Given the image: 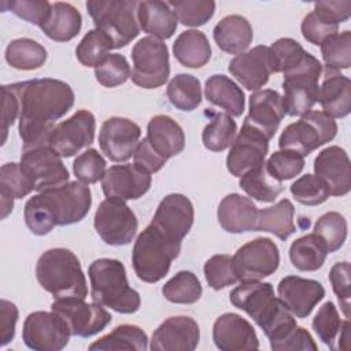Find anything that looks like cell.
Returning a JSON list of instances; mask_svg holds the SVG:
<instances>
[{
  "label": "cell",
  "mask_w": 351,
  "mask_h": 351,
  "mask_svg": "<svg viewBox=\"0 0 351 351\" xmlns=\"http://www.w3.org/2000/svg\"><path fill=\"white\" fill-rule=\"evenodd\" d=\"M19 100V136L23 151L48 145L56 119L74 104L71 86L60 80L41 78L10 85Z\"/></svg>",
  "instance_id": "1"
},
{
  "label": "cell",
  "mask_w": 351,
  "mask_h": 351,
  "mask_svg": "<svg viewBox=\"0 0 351 351\" xmlns=\"http://www.w3.org/2000/svg\"><path fill=\"white\" fill-rule=\"evenodd\" d=\"M230 303L247 313L263 330L270 347L284 340L296 326L293 314L274 295L270 282L245 281L230 292Z\"/></svg>",
  "instance_id": "2"
},
{
  "label": "cell",
  "mask_w": 351,
  "mask_h": 351,
  "mask_svg": "<svg viewBox=\"0 0 351 351\" xmlns=\"http://www.w3.org/2000/svg\"><path fill=\"white\" fill-rule=\"evenodd\" d=\"M90 298L95 303L121 314H132L140 308L141 299L126 277V269L118 259L100 258L88 267Z\"/></svg>",
  "instance_id": "3"
},
{
  "label": "cell",
  "mask_w": 351,
  "mask_h": 351,
  "mask_svg": "<svg viewBox=\"0 0 351 351\" xmlns=\"http://www.w3.org/2000/svg\"><path fill=\"white\" fill-rule=\"evenodd\" d=\"M36 277L41 288L62 298H82L88 295L86 278L74 252L67 248H51L36 263Z\"/></svg>",
  "instance_id": "4"
},
{
  "label": "cell",
  "mask_w": 351,
  "mask_h": 351,
  "mask_svg": "<svg viewBox=\"0 0 351 351\" xmlns=\"http://www.w3.org/2000/svg\"><path fill=\"white\" fill-rule=\"evenodd\" d=\"M180 251L181 244L169 241L149 223L133 245L132 263L136 276L144 282H158L169 273Z\"/></svg>",
  "instance_id": "5"
},
{
  "label": "cell",
  "mask_w": 351,
  "mask_h": 351,
  "mask_svg": "<svg viewBox=\"0 0 351 351\" xmlns=\"http://www.w3.org/2000/svg\"><path fill=\"white\" fill-rule=\"evenodd\" d=\"M136 0H89L86 10L97 30L107 34L114 48L128 45L140 33Z\"/></svg>",
  "instance_id": "6"
},
{
  "label": "cell",
  "mask_w": 351,
  "mask_h": 351,
  "mask_svg": "<svg viewBox=\"0 0 351 351\" xmlns=\"http://www.w3.org/2000/svg\"><path fill=\"white\" fill-rule=\"evenodd\" d=\"M282 74V101L285 114L302 117L311 111L313 106L318 101V81L322 74L321 62L307 52L296 67Z\"/></svg>",
  "instance_id": "7"
},
{
  "label": "cell",
  "mask_w": 351,
  "mask_h": 351,
  "mask_svg": "<svg viewBox=\"0 0 351 351\" xmlns=\"http://www.w3.org/2000/svg\"><path fill=\"white\" fill-rule=\"evenodd\" d=\"M337 133L336 121L324 111H308L298 122L289 123L278 138L281 149L298 152L303 158L332 141Z\"/></svg>",
  "instance_id": "8"
},
{
  "label": "cell",
  "mask_w": 351,
  "mask_h": 351,
  "mask_svg": "<svg viewBox=\"0 0 351 351\" xmlns=\"http://www.w3.org/2000/svg\"><path fill=\"white\" fill-rule=\"evenodd\" d=\"M133 69L130 78L134 85L154 89L165 85L170 75L167 45L155 37L140 38L132 49Z\"/></svg>",
  "instance_id": "9"
},
{
  "label": "cell",
  "mask_w": 351,
  "mask_h": 351,
  "mask_svg": "<svg viewBox=\"0 0 351 351\" xmlns=\"http://www.w3.org/2000/svg\"><path fill=\"white\" fill-rule=\"evenodd\" d=\"M93 225L106 244L126 245L134 239L138 222L125 200L107 197L99 204Z\"/></svg>",
  "instance_id": "10"
},
{
  "label": "cell",
  "mask_w": 351,
  "mask_h": 351,
  "mask_svg": "<svg viewBox=\"0 0 351 351\" xmlns=\"http://www.w3.org/2000/svg\"><path fill=\"white\" fill-rule=\"evenodd\" d=\"M233 258V267L237 280L261 281L273 274L280 265L277 244L269 237H256L241 245Z\"/></svg>",
  "instance_id": "11"
},
{
  "label": "cell",
  "mask_w": 351,
  "mask_h": 351,
  "mask_svg": "<svg viewBox=\"0 0 351 351\" xmlns=\"http://www.w3.org/2000/svg\"><path fill=\"white\" fill-rule=\"evenodd\" d=\"M47 203L56 226L73 225L82 221L89 213L92 193L86 184L71 181L58 188L40 192Z\"/></svg>",
  "instance_id": "12"
},
{
  "label": "cell",
  "mask_w": 351,
  "mask_h": 351,
  "mask_svg": "<svg viewBox=\"0 0 351 351\" xmlns=\"http://www.w3.org/2000/svg\"><path fill=\"white\" fill-rule=\"evenodd\" d=\"M64 319L55 311H34L23 322L22 340L30 350L60 351L70 340Z\"/></svg>",
  "instance_id": "13"
},
{
  "label": "cell",
  "mask_w": 351,
  "mask_h": 351,
  "mask_svg": "<svg viewBox=\"0 0 351 351\" xmlns=\"http://www.w3.org/2000/svg\"><path fill=\"white\" fill-rule=\"evenodd\" d=\"M69 326L71 336L90 337L101 332L112 319L111 314L97 303H86L82 298H62L51 304Z\"/></svg>",
  "instance_id": "14"
},
{
  "label": "cell",
  "mask_w": 351,
  "mask_h": 351,
  "mask_svg": "<svg viewBox=\"0 0 351 351\" xmlns=\"http://www.w3.org/2000/svg\"><path fill=\"white\" fill-rule=\"evenodd\" d=\"M21 166L32 178L37 192L58 188L69 182V170L62 156L49 145L23 151Z\"/></svg>",
  "instance_id": "15"
},
{
  "label": "cell",
  "mask_w": 351,
  "mask_h": 351,
  "mask_svg": "<svg viewBox=\"0 0 351 351\" xmlns=\"http://www.w3.org/2000/svg\"><path fill=\"white\" fill-rule=\"evenodd\" d=\"M96 121L90 111L78 110L66 121L58 123L49 138L48 145L62 158H70L95 140Z\"/></svg>",
  "instance_id": "16"
},
{
  "label": "cell",
  "mask_w": 351,
  "mask_h": 351,
  "mask_svg": "<svg viewBox=\"0 0 351 351\" xmlns=\"http://www.w3.org/2000/svg\"><path fill=\"white\" fill-rule=\"evenodd\" d=\"M195 211L192 202L181 193L165 196L151 221V225L169 241L181 244L193 225Z\"/></svg>",
  "instance_id": "17"
},
{
  "label": "cell",
  "mask_w": 351,
  "mask_h": 351,
  "mask_svg": "<svg viewBox=\"0 0 351 351\" xmlns=\"http://www.w3.org/2000/svg\"><path fill=\"white\" fill-rule=\"evenodd\" d=\"M267 151V137L256 128L244 122L239 136L230 145L226 167L232 176L241 177L245 171L265 163Z\"/></svg>",
  "instance_id": "18"
},
{
  "label": "cell",
  "mask_w": 351,
  "mask_h": 351,
  "mask_svg": "<svg viewBox=\"0 0 351 351\" xmlns=\"http://www.w3.org/2000/svg\"><path fill=\"white\" fill-rule=\"evenodd\" d=\"M230 74L247 90H259L270 75L277 73V64L270 47L258 45L233 58L229 63Z\"/></svg>",
  "instance_id": "19"
},
{
  "label": "cell",
  "mask_w": 351,
  "mask_h": 351,
  "mask_svg": "<svg viewBox=\"0 0 351 351\" xmlns=\"http://www.w3.org/2000/svg\"><path fill=\"white\" fill-rule=\"evenodd\" d=\"M141 129L128 118L111 117L103 122L99 133L101 152L112 162H125L133 156Z\"/></svg>",
  "instance_id": "20"
},
{
  "label": "cell",
  "mask_w": 351,
  "mask_h": 351,
  "mask_svg": "<svg viewBox=\"0 0 351 351\" xmlns=\"http://www.w3.org/2000/svg\"><path fill=\"white\" fill-rule=\"evenodd\" d=\"M151 174L134 165H114L106 170L101 178V189L106 197L136 200L151 188Z\"/></svg>",
  "instance_id": "21"
},
{
  "label": "cell",
  "mask_w": 351,
  "mask_h": 351,
  "mask_svg": "<svg viewBox=\"0 0 351 351\" xmlns=\"http://www.w3.org/2000/svg\"><path fill=\"white\" fill-rule=\"evenodd\" d=\"M200 340L197 322L188 315L170 317L152 333L151 350L158 351H192Z\"/></svg>",
  "instance_id": "22"
},
{
  "label": "cell",
  "mask_w": 351,
  "mask_h": 351,
  "mask_svg": "<svg viewBox=\"0 0 351 351\" xmlns=\"http://www.w3.org/2000/svg\"><path fill=\"white\" fill-rule=\"evenodd\" d=\"M278 299L298 318H306L325 296L322 284L299 276L284 277L277 287Z\"/></svg>",
  "instance_id": "23"
},
{
  "label": "cell",
  "mask_w": 351,
  "mask_h": 351,
  "mask_svg": "<svg viewBox=\"0 0 351 351\" xmlns=\"http://www.w3.org/2000/svg\"><path fill=\"white\" fill-rule=\"evenodd\" d=\"M314 173L328 185L330 196H344L351 189L350 158L339 145L326 147L317 155Z\"/></svg>",
  "instance_id": "24"
},
{
  "label": "cell",
  "mask_w": 351,
  "mask_h": 351,
  "mask_svg": "<svg viewBox=\"0 0 351 351\" xmlns=\"http://www.w3.org/2000/svg\"><path fill=\"white\" fill-rule=\"evenodd\" d=\"M213 340L221 351H240L259 348L254 326L236 313L219 315L213 325Z\"/></svg>",
  "instance_id": "25"
},
{
  "label": "cell",
  "mask_w": 351,
  "mask_h": 351,
  "mask_svg": "<svg viewBox=\"0 0 351 351\" xmlns=\"http://www.w3.org/2000/svg\"><path fill=\"white\" fill-rule=\"evenodd\" d=\"M285 115L282 96L273 89L256 90L250 96V112L244 122L271 140Z\"/></svg>",
  "instance_id": "26"
},
{
  "label": "cell",
  "mask_w": 351,
  "mask_h": 351,
  "mask_svg": "<svg viewBox=\"0 0 351 351\" xmlns=\"http://www.w3.org/2000/svg\"><path fill=\"white\" fill-rule=\"evenodd\" d=\"M258 213L256 204L250 197L230 193L221 200L217 218L223 230L229 233H244L256 229Z\"/></svg>",
  "instance_id": "27"
},
{
  "label": "cell",
  "mask_w": 351,
  "mask_h": 351,
  "mask_svg": "<svg viewBox=\"0 0 351 351\" xmlns=\"http://www.w3.org/2000/svg\"><path fill=\"white\" fill-rule=\"evenodd\" d=\"M322 111L332 118H344L351 111V82L340 71L325 70L318 90Z\"/></svg>",
  "instance_id": "28"
},
{
  "label": "cell",
  "mask_w": 351,
  "mask_h": 351,
  "mask_svg": "<svg viewBox=\"0 0 351 351\" xmlns=\"http://www.w3.org/2000/svg\"><path fill=\"white\" fill-rule=\"evenodd\" d=\"M137 19L140 29L158 40L170 38L177 29V16L169 3L160 0L138 1Z\"/></svg>",
  "instance_id": "29"
},
{
  "label": "cell",
  "mask_w": 351,
  "mask_h": 351,
  "mask_svg": "<svg viewBox=\"0 0 351 351\" xmlns=\"http://www.w3.org/2000/svg\"><path fill=\"white\" fill-rule=\"evenodd\" d=\"M147 140L151 147L166 159L178 155L185 147L182 128L169 115H155L149 119Z\"/></svg>",
  "instance_id": "30"
},
{
  "label": "cell",
  "mask_w": 351,
  "mask_h": 351,
  "mask_svg": "<svg viewBox=\"0 0 351 351\" xmlns=\"http://www.w3.org/2000/svg\"><path fill=\"white\" fill-rule=\"evenodd\" d=\"M313 329L318 339L330 350H347L350 340V319L341 321L333 302H325L313 319Z\"/></svg>",
  "instance_id": "31"
},
{
  "label": "cell",
  "mask_w": 351,
  "mask_h": 351,
  "mask_svg": "<svg viewBox=\"0 0 351 351\" xmlns=\"http://www.w3.org/2000/svg\"><path fill=\"white\" fill-rule=\"evenodd\" d=\"M213 36L219 49L230 55H240L252 43L254 32L247 18L228 15L214 26Z\"/></svg>",
  "instance_id": "32"
},
{
  "label": "cell",
  "mask_w": 351,
  "mask_h": 351,
  "mask_svg": "<svg viewBox=\"0 0 351 351\" xmlns=\"http://www.w3.org/2000/svg\"><path fill=\"white\" fill-rule=\"evenodd\" d=\"M82 16L70 3H52L48 21L40 27L45 36L58 43L73 40L81 30Z\"/></svg>",
  "instance_id": "33"
},
{
  "label": "cell",
  "mask_w": 351,
  "mask_h": 351,
  "mask_svg": "<svg viewBox=\"0 0 351 351\" xmlns=\"http://www.w3.org/2000/svg\"><path fill=\"white\" fill-rule=\"evenodd\" d=\"M204 95L210 103L223 108L232 117H240L244 111V92L223 74H214L206 81Z\"/></svg>",
  "instance_id": "34"
},
{
  "label": "cell",
  "mask_w": 351,
  "mask_h": 351,
  "mask_svg": "<svg viewBox=\"0 0 351 351\" xmlns=\"http://www.w3.org/2000/svg\"><path fill=\"white\" fill-rule=\"evenodd\" d=\"M176 59L185 67H203L211 58V47L206 34L200 30L182 32L173 44Z\"/></svg>",
  "instance_id": "35"
},
{
  "label": "cell",
  "mask_w": 351,
  "mask_h": 351,
  "mask_svg": "<svg viewBox=\"0 0 351 351\" xmlns=\"http://www.w3.org/2000/svg\"><path fill=\"white\" fill-rule=\"evenodd\" d=\"M295 207L288 199H282L271 207L259 210L256 229L261 232H270L280 240H287L296 232L293 222Z\"/></svg>",
  "instance_id": "36"
},
{
  "label": "cell",
  "mask_w": 351,
  "mask_h": 351,
  "mask_svg": "<svg viewBox=\"0 0 351 351\" xmlns=\"http://www.w3.org/2000/svg\"><path fill=\"white\" fill-rule=\"evenodd\" d=\"M328 248L314 233L296 239L289 247V259L300 271H315L325 263Z\"/></svg>",
  "instance_id": "37"
},
{
  "label": "cell",
  "mask_w": 351,
  "mask_h": 351,
  "mask_svg": "<svg viewBox=\"0 0 351 351\" xmlns=\"http://www.w3.org/2000/svg\"><path fill=\"white\" fill-rule=\"evenodd\" d=\"M239 185L250 197L263 203L274 202L284 191L282 181H278L270 176L266 169V163L245 171L240 177Z\"/></svg>",
  "instance_id": "38"
},
{
  "label": "cell",
  "mask_w": 351,
  "mask_h": 351,
  "mask_svg": "<svg viewBox=\"0 0 351 351\" xmlns=\"http://www.w3.org/2000/svg\"><path fill=\"white\" fill-rule=\"evenodd\" d=\"M148 348L147 333L137 325L123 324L89 346L90 351L99 350H128L144 351Z\"/></svg>",
  "instance_id": "39"
},
{
  "label": "cell",
  "mask_w": 351,
  "mask_h": 351,
  "mask_svg": "<svg viewBox=\"0 0 351 351\" xmlns=\"http://www.w3.org/2000/svg\"><path fill=\"white\" fill-rule=\"evenodd\" d=\"M47 49L32 38L12 40L5 48L7 63L16 70H36L47 60Z\"/></svg>",
  "instance_id": "40"
},
{
  "label": "cell",
  "mask_w": 351,
  "mask_h": 351,
  "mask_svg": "<svg viewBox=\"0 0 351 351\" xmlns=\"http://www.w3.org/2000/svg\"><path fill=\"white\" fill-rule=\"evenodd\" d=\"M166 95L177 110L193 111L202 103L200 81L191 74H177L169 82Z\"/></svg>",
  "instance_id": "41"
},
{
  "label": "cell",
  "mask_w": 351,
  "mask_h": 351,
  "mask_svg": "<svg viewBox=\"0 0 351 351\" xmlns=\"http://www.w3.org/2000/svg\"><path fill=\"white\" fill-rule=\"evenodd\" d=\"M237 125L228 112H214L208 125L202 133L203 145L213 151L221 152L232 145L236 138Z\"/></svg>",
  "instance_id": "42"
},
{
  "label": "cell",
  "mask_w": 351,
  "mask_h": 351,
  "mask_svg": "<svg viewBox=\"0 0 351 351\" xmlns=\"http://www.w3.org/2000/svg\"><path fill=\"white\" fill-rule=\"evenodd\" d=\"M202 292L203 289L199 278L188 270L178 271L162 287L163 296L169 302L178 304L196 303L200 299Z\"/></svg>",
  "instance_id": "43"
},
{
  "label": "cell",
  "mask_w": 351,
  "mask_h": 351,
  "mask_svg": "<svg viewBox=\"0 0 351 351\" xmlns=\"http://www.w3.org/2000/svg\"><path fill=\"white\" fill-rule=\"evenodd\" d=\"M325 70L340 71L351 66V32L344 30L328 37L321 45Z\"/></svg>",
  "instance_id": "44"
},
{
  "label": "cell",
  "mask_w": 351,
  "mask_h": 351,
  "mask_svg": "<svg viewBox=\"0 0 351 351\" xmlns=\"http://www.w3.org/2000/svg\"><path fill=\"white\" fill-rule=\"evenodd\" d=\"M114 49L111 38L103 32L93 29L89 30L75 48V56L82 66L96 67L108 55V51Z\"/></svg>",
  "instance_id": "45"
},
{
  "label": "cell",
  "mask_w": 351,
  "mask_h": 351,
  "mask_svg": "<svg viewBox=\"0 0 351 351\" xmlns=\"http://www.w3.org/2000/svg\"><path fill=\"white\" fill-rule=\"evenodd\" d=\"M314 234H317L328 248V252L340 250L347 239V221L337 211L325 213L314 225Z\"/></svg>",
  "instance_id": "46"
},
{
  "label": "cell",
  "mask_w": 351,
  "mask_h": 351,
  "mask_svg": "<svg viewBox=\"0 0 351 351\" xmlns=\"http://www.w3.org/2000/svg\"><path fill=\"white\" fill-rule=\"evenodd\" d=\"M169 4L184 26H202L213 18L215 11V3L211 0H180Z\"/></svg>",
  "instance_id": "47"
},
{
  "label": "cell",
  "mask_w": 351,
  "mask_h": 351,
  "mask_svg": "<svg viewBox=\"0 0 351 351\" xmlns=\"http://www.w3.org/2000/svg\"><path fill=\"white\" fill-rule=\"evenodd\" d=\"M34 189L32 178L22 169L21 163H5L0 169V193L14 199H22Z\"/></svg>",
  "instance_id": "48"
},
{
  "label": "cell",
  "mask_w": 351,
  "mask_h": 351,
  "mask_svg": "<svg viewBox=\"0 0 351 351\" xmlns=\"http://www.w3.org/2000/svg\"><path fill=\"white\" fill-rule=\"evenodd\" d=\"M291 193L296 202L304 206H318L330 196L328 185L315 174H304L291 185Z\"/></svg>",
  "instance_id": "49"
},
{
  "label": "cell",
  "mask_w": 351,
  "mask_h": 351,
  "mask_svg": "<svg viewBox=\"0 0 351 351\" xmlns=\"http://www.w3.org/2000/svg\"><path fill=\"white\" fill-rule=\"evenodd\" d=\"M203 270L208 287L215 291L223 289L239 281L233 267V258L226 254H218L211 256L204 263Z\"/></svg>",
  "instance_id": "50"
},
{
  "label": "cell",
  "mask_w": 351,
  "mask_h": 351,
  "mask_svg": "<svg viewBox=\"0 0 351 351\" xmlns=\"http://www.w3.org/2000/svg\"><path fill=\"white\" fill-rule=\"evenodd\" d=\"M130 66L126 58L121 53H108L107 58L95 67L97 82L107 88L122 85L130 78Z\"/></svg>",
  "instance_id": "51"
},
{
  "label": "cell",
  "mask_w": 351,
  "mask_h": 351,
  "mask_svg": "<svg viewBox=\"0 0 351 351\" xmlns=\"http://www.w3.org/2000/svg\"><path fill=\"white\" fill-rule=\"evenodd\" d=\"M3 11H11L29 23L43 26L51 14L52 4L47 0H7L0 4Z\"/></svg>",
  "instance_id": "52"
},
{
  "label": "cell",
  "mask_w": 351,
  "mask_h": 351,
  "mask_svg": "<svg viewBox=\"0 0 351 351\" xmlns=\"http://www.w3.org/2000/svg\"><path fill=\"white\" fill-rule=\"evenodd\" d=\"M304 158L289 149H280L270 155L266 162V169L271 177L278 181L291 180L302 173Z\"/></svg>",
  "instance_id": "53"
},
{
  "label": "cell",
  "mask_w": 351,
  "mask_h": 351,
  "mask_svg": "<svg viewBox=\"0 0 351 351\" xmlns=\"http://www.w3.org/2000/svg\"><path fill=\"white\" fill-rule=\"evenodd\" d=\"M73 171L78 181L86 185L96 184L106 173V160L97 149L88 148L74 159Z\"/></svg>",
  "instance_id": "54"
},
{
  "label": "cell",
  "mask_w": 351,
  "mask_h": 351,
  "mask_svg": "<svg viewBox=\"0 0 351 351\" xmlns=\"http://www.w3.org/2000/svg\"><path fill=\"white\" fill-rule=\"evenodd\" d=\"M270 49L276 59L277 73H285L296 67L307 53L296 40L289 37L278 38L271 44Z\"/></svg>",
  "instance_id": "55"
},
{
  "label": "cell",
  "mask_w": 351,
  "mask_h": 351,
  "mask_svg": "<svg viewBox=\"0 0 351 351\" xmlns=\"http://www.w3.org/2000/svg\"><path fill=\"white\" fill-rule=\"evenodd\" d=\"M329 281L332 284V289L337 296L341 311L346 318L350 319V263L348 262H337L332 266L329 271Z\"/></svg>",
  "instance_id": "56"
},
{
  "label": "cell",
  "mask_w": 351,
  "mask_h": 351,
  "mask_svg": "<svg viewBox=\"0 0 351 351\" xmlns=\"http://www.w3.org/2000/svg\"><path fill=\"white\" fill-rule=\"evenodd\" d=\"M300 30L303 37L314 44V45H321L328 37L333 36L339 30V25H335L332 22L325 21L319 15H317L314 11L307 14L300 25Z\"/></svg>",
  "instance_id": "57"
},
{
  "label": "cell",
  "mask_w": 351,
  "mask_h": 351,
  "mask_svg": "<svg viewBox=\"0 0 351 351\" xmlns=\"http://www.w3.org/2000/svg\"><path fill=\"white\" fill-rule=\"evenodd\" d=\"M166 160H167L166 158L159 155L151 147L147 137H144L141 141H138V144L133 152V165L149 174L159 171L165 166Z\"/></svg>",
  "instance_id": "58"
},
{
  "label": "cell",
  "mask_w": 351,
  "mask_h": 351,
  "mask_svg": "<svg viewBox=\"0 0 351 351\" xmlns=\"http://www.w3.org/2000/svg\"><path fill=\"white\" fill-rule=\"evenodd\" d=\"M317 15L324 18L328 22L335 25H340L346 22L351 15V1L341 0V1H317L313 10Z\"/></svg>",
  "instance_id": "59"
},
{
  "label": "cell",
  "mask_w": 351,
  "mask_h": 351,
  "mask_svg": "<svg viewBox=\"0 0 351 351\" xmlns=\"http://www.w3.org/2000/svg\"><path fill=\"white\" fill-rule=\"evenodd\" d=\"M317 344L310 335V332L304 328L296 326L284 340L274 344L271 350L274 351H296V350H313L317 351Z\"/></svg>",
  "instance_id": "60"
},
{
  "label": "cell",
  "mask_w": 351,
  "mask_h": 351,
  "mask_svg": "<svg viewBox=\"0 0 351 351\" xmlns=\"http://www.w3.org/2000/svg\"><path fill=\"white\" fill-rule=\"evenodd\" d=\"M18 308L14 303L1 299L0 302V346L8 344L15 336Z\"/></svg>",
  "instance_id": "61"
},
{
  "label": "cell",
  "mask_w": 351,
  "mask_h": 351,
  "mask_svg": "<svg viewBox=\"0 0 351 351\" xmlns=\"http://www.w3.org/2000/svg\"><path fill=\"white\" fill-rule=\"evenodd\" d=\"M1 97H3L1 121H3V143H4L8 128L14 123L16 117L19 118V100L10 85L1 86Z\"/></svg>",
  "instance_id": "62"
}]
</instances>
